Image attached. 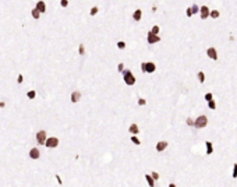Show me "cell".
I'll return each instance as SVG.
<instances>
[{
    "label": "cell",
    "instance_id": "12",
    "mask_svg": "<svg viewBox=\"0 0 237 187\" xmlns=\"http://www.w3.org/2000/svg\"><path fill=\"white\" fill-rule=\"evenodd\" d=\"M36 8H38L41 13H45L46 11V6H45V1H42V0H39L38 3H36Z\"/></svg>",
    "mask_w": 237,
    "mask_h": 187
},
{
    "label": "cell",
    "instance_id": "17",
    "mask_svg": "<svg viewBox=\"0 0 237 187\" xmlns=\"http://www.w3.org/2000/svg\"><path fill=\"white\" fill-rule=\"evenodd\" d=\"M31 14H32V17L35 18V20H38V18H39V17H41V11H39V10H38V8H36V7H35V8H34V10H32V11H31Z\"/></svg>",
    "mask_w": 237,
    "mask_h": 187
},
{
    "label": "cell",
    "instance_id": "35",
    "mask_svg": "<svg viewBox=\"0 0 237 187\" xmlns=\"http://www.w3.org/2000/svg\"><path fill=\"white\" fill-rule=\"evenodd\" d=\"M123 70H124V64L120 63V64H119V71H121V73H123Z\"/></svg>",
    "mask_w": 237,
    "mask_h": 187
},
{
    "label": "cell",
    "instance_id": "6",
    "mask_svg": "<svg viewBox=\"0 0 237 187\" xmlns=\"http://www.w3.org/2000/svg\"><path fill=\"white\" fill-rule=\"evenodd\" d=\"M146 41H148V43H156L160 41V36L159 35H155V34H152V32L149 31L148 32V36H146Z\"/></svg>",
    "mask_w": 237,
    "mask_h": 187
},
{
    "label": "cell",
    "instance_id": "22",
    "mask_svg": "<svg viewBox=\"0 0 237 187\" xmlns=\"http://www.w3.org/2000/svg\"><path fill=\"white\" fill-rule=\"evenodd\" d=\"M27 96H28L29 99H34V98L36 96V92H35V91H29L28 94H27Z\"/></svg>",
    "mask_w": 237,
    "mask_h": 187
},
{
    "label": "cell",
    "instance_id": "24",
    "mask_svg": "<svg viewBox=\"0 0 237 187\" xmlns=\"http://www.w3.org/2000/svg\"><path fill=\"white\" fill-rule=\"evenodd\" d=\"M98 11H99V8H98V7H92L89 14H91V15H96V14H98Z\"/></svg>",
    "mask_w": 237,
    "mask_h": 187
},
{
    "label": "cell",
    "instance_id": "36",
    "mask_svg": "<svg viewBox=\"0 0 237 187\" xmlns=\"http://www.w3.org/2000/svg\"><path fill=\"white\" fill-rule=\"evenodd\" d=\"M17 81H18V84H21V82H22V75H21V74L18 75V78H17Z\"/></svg>",
    "mask_w": 237,
    "mask_h": 187
},
{
    "label": "cell",
    "instance_id": "14",
    "mask_svg": "<svg viewBox=\"0 0 237 187\" xmlns=\"http://www.w3.org/2000/svg\"><path fill=\"white\" fill-rule=\"evenodd\" d=\"M128 131H130L131 134H138V131H140V128H138L137 124H131L130 128H128Z\"/></svg>",
    "mask_w": 237,
    "mask_h": 187
},
{
    "label": "cell",
    "instance_id": "7",
    "mask_svg": "<svg viewBox=\"0 0 237 187\" xmlns=\"http://www.w3.org/2000/svg\"><path fill=\"white\" fill-rule=\"evenodd\" d=\"M199 14H201V18H202V20H205V18L209 17L211 11H209V8L206 7V6H202V7L199 8Z\"/></svg>",
    "mask_w": 237,
    "mask_h": 187
},
{
    "label": "cell",
    "instance_id": "33",
    "mask_svg": "<svg viewBox=\"0 0 237 187\" xmlns=\"http://www.w3.org/2000/svg\"><path fill=\"white\" fill-rule=\"evenodd\" d=\"M186 13H187V15H188V17H191V15H192V10H191V7H188Z\"/></svg>",
    "mask_w": 237,
    "mask_h": 187
},
{
    "label": "cell",
    "instance_id": "23",
    "mask_svg": "<svg viewBox=\"0 0 237 187\" xmlns=\"http://www.w3.org/2000/svg\"><path fill=\"white\" fill-rule=\"evenodd\" d=\"M208 106H209V109H215V108H216L215 101H213V99H211V101H209V103H208Z\"/></svg>",
    "mask_w": 237,
    "mask_h": 187
},
{
    "label": "cell",
    "instance_id": "31",
    "mask_svg": "<svg viewBox=\"0 0 237 187\" xmlns=\"http://www.w3.org/2000/svg\"><path fill=\"white\" fill-rule=\"evenodd\" d=\"M117 48H119V49H124V48H126V43H124V42H119V43H117Z\"/></svg>",
    "mask_w": 237,
    "mask_h": 187
},
{
    "label": "cell",
    "instance_id": "30",
    "mask_svg": "<svg viewBox=\"0 0 237 187\" xmlns=\"http://www.w3.org/2000/svg\"><path fill=\"white\" fill-rule=\"evenodd\" d=\"M194 123H195V122L191 119V117H188V119H187V124H188V126H194Z\"/></svg>",
    "mask_w": 237,
    "mask_h": 187
},
{
    "label": "cell",
    "instance_id": "32",
    "mask_svg": "<svg viewBox=\"0 0 237 187\" xmlns=\"http://www.w3.org/2000/svg\"><path fill=\"white\" fill-rule=\"evenodd\" d=\"M205 99H206V101H208V102H209V101H211V99H213L212 94H206V95H205Z\"/></svg>",
    "mask_w": 237,
    "mask_h": 187
},
{
    "label": "cell",
    "instance_id": "21",
    "mask_svg": "<svg viewBox=\"0 0 237 187\" xmlns=\"http://www.w3.org/2000/svg\"><path fill=\"white\" fill-rule=\"evenodd\" d=\"M131 141L134 142L135 145H140V144H141V141H140V140H138V138L135 137V134H134V135H131Z\"/></svg>",
    "mask_w": 237,
    "mask_h": 187
},
{
    "label": "cell",
    "instance_id": "5",
    "mask_svg": "<svg viewBox=\"0 0 237 187\" xmlns=\"http://www.w3.org/2000/svg\"><path fill=\"white\" fill-rule=\"evenodd\" d=\"M46 140H47V138H46V131H38V133H36V141H38V144H41V145H43L46 142Z\"/></svg>",
    "mask_w": 237,
    "mask_h": 187
},
{
    "label": "cell",
    "instance_id": "37",
    "mask_svg": "<svg viewBox=\"0 0 237 187\" xmlns=\"http://www.w3.org/2000/svg\"><path fill=\"white\" fill-rule=\"evenodd\" d=\"M56 179H57V182L61 184V180H60V176H59V175H56Z\"/></svg>",
    "mask_w": 237,
    "mask_h": 187
},
{
    "label": "cell",
    "instance_id": "1",
    "mask_svg": "<svg viewBox=\"0 0 237 187\" xmlns=\"http://www.w3.org/2000/svg\"><path fill=\"white\" fill-rule=\"evenodd\" d=\"M123 80L127 85H134L135 84V77L133 75V73H131L130 70L123 71Z\"/></svg>",
    "mask_w": 237,
    "mask_h": 187
},
{
    "label": "cell",
    "instance_id": "11",
    "mask_svg": "<svg viewBox=\"0 0 237 187\" xmlns=\"http://www.w3.org/2000/svg\"><path fill=\"white\" fill-rule=\"evenodd\" d=\"M80 98H81L80 91H74L73 94H71V102H73V103H77L78 101H80Z\"/></svg>",
    "mask_w": 237,
    "mask_h": 187
},
{
    "label": "cell",
    "instance_id": "10",
    "mask_svg": "<svg viewBox=\"0 0 237 187\" xmlns=\"http://www.w3.org/2000/svg\"><path fill=\"white\" fill-rule=\"evenodd\" d=\"M167 142L166 141H159L158 144H156V151H159V152H162V151H165L166 149V147H167Z\"/></svg>",
    "mask_w": 237,
    "mask_h": 187
},
{
    "label": "cell",
    "instance_id": "2",
    "mask_svg": "<svg viewBox=\"0 0 237 187\" xmlns=\"http://www.w3.org/2000/svg\"><path fill=\"white\" fill-rule=\"evenodd\" d=\"M206 124H208V119H206V116H199L198 119L195 120L194 127H197V128H204V127H206Z\"/></svg>",
    "mask_w": 237,
    "mask_h": 187
},
{
    "label": "cell",
    "instance_id": "27",
    "mask_svg": "<svg viewBox=\"0 0 237 187\" xmlns=\"http://www.w3.org/2000/svg\"><path fill=\"white\" fill-rule=\"evenodd\" d=\"M78 52H80V55H84V53H85V48H84V45H80V48H78Z\"/></svg>",
    "mask_w": 237,
    "mask_h": 187
},
{
    "label": "cell",
    "instance_id": "18",
    "mask_svg": "<svg viewBox=\"0 0 237 187\" xmlns=\"http://www.w3.org/2000/svg\"><path fill=\"white\" fill-rule=\"evenodd\" d=\"M220 15V13L218 10H212L211 11V14H209V17H212V18H218Z\"/></svg>",
    "mask_w": 237,
    "mask_h": 187
},
{
    "label": "cell",
    "instance_id": "29",
    "mask_svg": "<svg viewBox=\"0 0 237 187\" xmlns=\"http://www.w3.org/2000/svg\"><path fill=\"white\" fill-rule=\"evenodd\" d=\"M145 103H146V101H145V99H142V98H140V99H138V105L144 106V105H145Z\"/></svg>",
    "mask_w": 237,
    "mask_h": 187
},
{
    "label": "cell",
    "instance_id": "9",
    "mask_svg": "<svg viewBox=\"0 0 237 187\" xmlns=\"http://www.w3.org/2000/svg\"><path fill=\"white\" fill-rule=\"evenodd\" d=\"M39 156H41V152H39L38 148H32L31 151H29V158L32 159H38Z\"/></svg>",
    "mask_w": 237,
    "mask_h": 187
},
{
    "label": "cell",
    "instance_id": "28",
    "mask_svg": "<svg viewBox=\"0 0 237 187\" xmlns=\"http://www.w3.org/2000/svg\"><path fill=\"white\" fill-rule=\"evenodd\" d=\"M60 4H61V7H67V6H68V0H60Z\"/></svg>",
    "mask_w": 237,
    "mask_h": 187
},
{
    "label": "cell",
    "instance_id": "19",
    "mask_svg": "<svg viewBox=\"0 0 237 187\" xmlns=\"http://www.w3.org/2000/svg\"><path fill=\"white\" fill-rule=\"evenodd\" d=\"M159 31H160V28L158 27V25L152 27V29H151V32H152V34H155V35H159Z\"/></svg>",
    "mask_w": 237,
    "mask_h": 187
},
{
    "label": "cell",
    "instance_id": "15",
    "mask_svg": "<svg viewBox=\"0 0 237 187\" xmlns=\"http://www.w3.org/2000/svg\"><path fill=\"white\" fill-rule=\"evenodd\" d=\"M205 144H206V154H208V155H211V154L213 152V145H212V142H211V141H206Z\"/></svg>",
    "mask_w": 237,
    "mask_h": 187
},
{
    "label": "cell",
    "instance_id": "13",
    "mask_svg": "<svg viewBox=\"0 0 237 187\" xmlns=\"http://www.w3.org/2000/svg\"><path fill=\"white\" fill-rule=\"evenodd\" d=\"M141 17H142V11H141V10H135L134 14H133V18H134L135 21H140V20H141Z\"/></svg>",
    "mask_w": 237,
    "mask_h": 187
},
{
    "label": "cell",
    "instance_id": "34",
    "mask_svg": "<svg viewBox=\"0 0 237 187\" xmlns=\"http://www.w3.org/2000/svg\"><path fill=\"white\" fill-rule=\"evenodd\" d=\"M152 177H153L155 180H158V179H159V175H158L156 172H153V173H152Z\"/></svg>",
    "mask_w": 237,
    "mask_h": 187
},
{
    "label": "cell",
    "instance_id": "16",
    "mask_svg": "<svg viewBox=\"0 0 237 187\" xmlns=\"http://www.w3.org/2000/svg\"><path fill=\"white\" fill-rule=\"evenodd\" d=\"M145 179H146V182H148V184H149L151 187L155 186V179H153L151 175H145Z\"/></svg>",
    "mask_w": 237,
    "mask_h": 187
},
{
    "label": "cell",
    "instance_id": "25",
    "mask_svg": "<svg viewBox=\"0 0 237 187\" xmlns=\"http://www.w3.org/2000/svg\"><path fill=\"white\" fill-rule=\"evenodd\" d=\"M191 10H192V14H195V13H198V11H199V7L197 6V4H192Z\"/></svg>",
    "mask_w": 237,
    "mask_h": 187
},
{
    "label": "cell",
    "instance_id": "38",
    "mask_svg": "<svg viewBox=\"0 0 237 187\" xmlns=\"http://www.w3.org/2000/svg\"><path fill=\"white\" fill-rule=\"evenodd\" d=\"M4 106V102H0V108H3Z\"/></svg>",
    "mask_w": 237,
    "mask_h": 187
},
{
    "label": "cell",
    "instance_id": "8",
    "mask_svg": "<svg viewBox=\"0 0 237 187\" xmlns=\"http://www.w3.org/2000/svg\"><path fill=\"white\" fill-rule=\"evenodd\" d=\"M206 55H208L209 59H212V60H216V59H218V53H216V49H215V48H209V49L206 50Z\"/></svg>",
    "mask_w": 237,
    "mask_h": 187
},
{
    "label": "cell",
    "instance_id": "4",
    "mask_svg": "<svg viewBox=\"0 0 237 187\" xmlns=\"http://www.w3.org/2000/svg\"><path fill=\"white\" fill-rule=\"evenodd\" d=\"M45 145L47 147V148H56L57 145H59V140H57L56 137H50V138L46 140Z\"/></svg>",
    "mask_w": 237,
    "mask_h": 187
},
{
    "label": "cell",
    "instance_id": "26",
    "mask_svg": "<svg viewBox=\"0 0 237 187\" xmlns=\"http://www.w3.org/2000/svg\"><path fill=\"white\" fill-rule=\"evenodd\" d=\"M233 177L234 179L237 177V163H234V166H233Z\"/></svg>",
    "mask_w": 237,
    "mask_h": 187
},
{
    "label": "cell",
    "instance_id": "20",
    "mask_svg": "<svg viewBox=\"0 0 237 187\" xmlns=\"http://www.w3.org/2000/svg\"><path fill=\"white\" fill-rule=\"evenodd\" d=\"M198 81H199V82H204V81H205V74H204L202 71H199V73H198Z\"/></svg>",
    "mask_w": 237,
    "mask_h": 187
},
{
    "label": "cell",
    "instance_id": "3",
    "mask_svg": "<svg viewBox=\"0 0 237 187\" xmlns=\"http://www.w3.org/2000/svg\"><path fill=\"white\" fill-rule=\"evenodd\" d=\"M141 68L144 73H153L156 66L153 63H141Z\"/></svg>",
    "mask_w": 237,
    "mask_h": 187
}]
</instances>
